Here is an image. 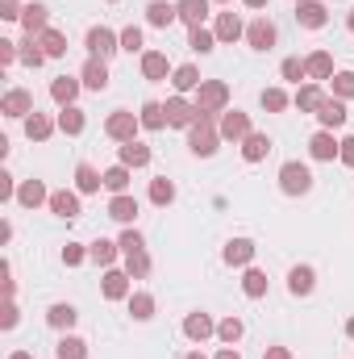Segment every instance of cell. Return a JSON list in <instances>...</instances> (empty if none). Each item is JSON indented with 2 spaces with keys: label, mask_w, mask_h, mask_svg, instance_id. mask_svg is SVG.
Returning <instances> with one entry per match:
<instances>
[{
  "label": "cell",
  "mask_w": 354,
  "mask_h": 359,
  "mask_svg": "<svg viewBox=\"0 0 354 359\" xmlns=\"http://www.w3.org/2000/svg\"><path fill=\"white\" fill-rule=\"evenodd\" d=\"M283 180H288V188L292 192H304V188H309V171H304V167H288V171H283Z\"/></svg>",
  "instance_id": "obj_1"
},
{
  "label": "cell",
  "mask_w": 354,
  "mask_h": 359,
  "mask_svg": "<svg viewBox=\"0 0 354 359\" xmlns=\"http://www.w3.org/2000/svg\"><path fill=\"white\" fill-rule=\"evenodd\" d=\"M292 288H296V293H309V288H313V276L304 272V268H300V272H292Z\"/></svg>",
  "instance_id": "obj_2"
},
{
  "label": "cell",
  "mask_w": 354,
  "mask_h": 359,
  "mask_svg": "<svg viewBox=\"0 0 354 359\" xmlns=\"http://www.w3.org/2000/svg\"><path fill=\"white\" fill-rule=\"evenodd\" d=\"M271 38H275V33H271V25H254V42H258V46H267Z\"/></svg>",
  "instance_id": "obj_3"
},
{
  "label": "cell",
  "mask_w": 354,
  "mask_h": 359,
  "mask_svg": "<svg viewBox=\"0 0 354 359\" xmlns=\"http://www.w3.org/2000/svg\"><path fill=\"white\" fill-rule=\"evenodd\" d=\"M150 17H155V21H159V25H163V21H167V17H171V8H167V4H150Z\"/></svg>",
  "instance_id": "obj_4"
},
{
  "label": "cell",
  "mask_w": 354,
  "mask_h": 359,
  "mask_svg": "<svg viewBox=\"0 0 354 359\" xmlns=\"http://www.w3.org/2000/svg\"><path fill=\"white\" fill-rule=\"evenodd\" d=\"M88 84H92V88H104V67H92V71H88Z\"/></svg>",
  "instance_id": "obj_5"
},
{
  "label": "cell",
  "mask_w": 354,
  "mask_h": 359,
  "mask_svg": "<svg viewBox=\"0 0 354 359\" xmlns=\"http://www.w3.org/2000/svg\"><path fill=\"white\" fill-rule=\"evenodd\" d=\"M321 117H325V121H334V125H338V121H342V117H346V113H342V105H329V109H325V113H321Z\"/></svg>",
  "instance_id": "obj_6"
},
{
  "label": "cell",
  "mask_w": 354,
  "mask_h": 359,
  "mask_svg": "<svg viewBox=\"0 0 354 359\" xmlns=\"http://www.w3.org/2000/svg\"><path fill=\"white\" fill-rule=\"evenodd\" d=\"M58 355H63V359H79L84 351H79V343H63V351H58Z\"/></svg>",
  "instance_id": "obj_7"
},
{
  "label": "cell",
  "mask_w": 354,
  "mask_h": 359,
  "mask_svg": "<svg viewBox=\"0 0 354 359\" xmlns=\"http://www.w3.org/2000/svg\"><path fill=\"white\" fill-rule=\"evenodd\" d=\"M54 205H58V213H67V217H71V213H75V201H71V196H58V201H54Z\"/></svg>",
  "instance_id": "obj_8"
},
{
  "label": "cell",
  "mask_w": 354,
  "mask_h": 359,
  "mask_svg": "<svg viewBox=\"0 0 354 359\" xmlns=\"http://www.w3.org/2000/svg\"><path fill=\"white\" fill-rule=\"evenodd\" d=\"M183 8H187V17H200V13H204V4H200V0H183Z\"/></svg>",
  "instance_id": "obj_9"
},
{
  "label": "cell",
  "mask_w": 354,
  "mask_h": 359,
  "mask_svg": "<svg viewBox=\"0 0 354 359\" xmlns=\"http://www.w3.org/2000/svg\"><path fill=\"white\" fill-rule=\"evenodd\" d=\"M171 196V184H155V201H167Z\"/></svg>",
  "instance_id": "obj_10"
},
{
  "label": "cell",
  "mask_w": 354,
  "mask_h": 359,
  "mask_svg": "<svg viewBox=\"0 0 354 359\" xmlns=\"http://www.w3.org/2000/svg\"><path fill=\"white\" fill-rule=\"evenodd\" d=\"M50 318H54V322H71V318H75V314H71V309H63V305H58V309H54Z\"/></svg>",
  "instance_id": "obj_11"
},
{
  "label": "cell",
  "mask_w": 354,
  "mask_h": 359,
  "mask_svg": "<svg viewBox=\"0 0 354 359\" xmlns=\"http://www.w3.org/2000/svg\"><path fill=\"white\" fill-rule=\"evenodd\" d=\"M221 359H238V355H221Z\"/></svg>",
  "instance_id": "obj_12"
}]
</instances>
